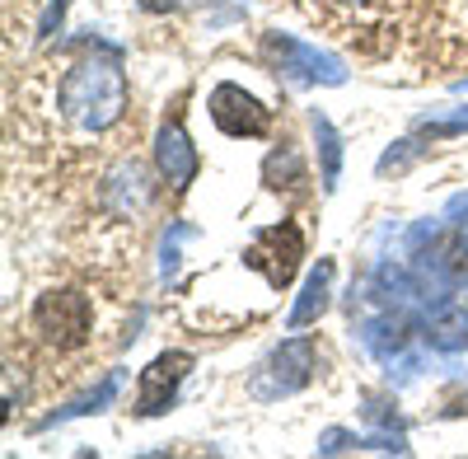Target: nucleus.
<instances>
[{
    "label": "nucleus",
    "instance_id": "1",
    "mask_svg": "<svg viewBox=\"0 0 468 459\" xmlns=\"http://www.w3.org/2000/svg\"><path fill=\"white\" fill-rule=\"evenodd\" d=\"M57 103L80 132H108L127 108V75L117 52H90L75 61L61 75Z\"/></svg>",
    "mask_w": 468,
    "mask_h": 459
},
{
    "label": "nucleus",
    "instance_id": "2",
    "mask_svg": "<svg viewBox=\"0 0 468 459\" xmlns=\"http://www.w3.org/2000/svg\"><path fill=\"white\" fill-rule=\"evenodd\" d=\"M262 52L271 61V70L282 75L286 85H346V66L333 57V52H319L314 43L304 37H291V33H267L262 37Z\"/></svg>",
    "mask_w": 468,
    "mask_h": 459
},
{
    "label": "nucleus",
    "instance_id": "3",
    "mask_svg": "<svg viewBox=\"0 0 468 459\" xmlns=\"http://www.w3.org/2000/svg\"><path fill=\"white\" fill-rule=\"evenodd\" d=\"M314 366H319L314 342H309V337H286L282 347L258 366V375H253L249 390H253V399H262V403L286 399V394L304 390L309 379H314Z\"/></svg>",
    "mask_w": 468,
    "mask_h": 459
},
{
    "label": "nucleus",
    "instance_id": "4",
    "mask_svg": "<svg viewBox=\"0 0 468 459\" xmlns=\"http://www.w3.org/2000/svg\"><path fill=\"white\" fill-rule=\"evenodd\" d=\"M90 319H94L90 315V295H80V291H48V295H37V304H33V328L57 352L80 347V342L90 337Z\"/></svg>",
    "mask_w": 468,
    "mask_h": 459
},
{
    "label": "nucleus",
    "instance_id": "5",
    "mask_svg": "<svg viewBox=\"0 0 468 459\" xmlns=\"http://www.w3.org/2000/svg\"><path fill=\"white\" fill-rule=\"evenodd\" d=\"M300 258H304V235L295 225H267L258 230V240L249 244V267H262L267 286H291V277L300 272Z\"/></svg>",
    "mask_w": 468,
    "mask_h": 459
},
{
    "label": "nucleus",
    "instance_id": "6",
    "mask_svg": "<svg viewBox=\"0 0 468 459\" xmlns=\"http://www.w3.org/2000/svg\"><path fill=\"white\" fill-rule=\"evenodd\" d=\"M192 370V357L187 352H165V357H154L145 370H141V385H136V412L141 417H160L174 408L178 399V385L187 379Z\"/></svg>",
    "mask_w": 468,
    "mask_h": 459
},
{
    "label": "nucleus",
    "instance_id": "7",
    "mask_svg": "<svg viewBox=\"0 0 468 459\" xmlns=\"http://www.w3.org/2000/svg\"><path fill=\"white\" fill-rule=\"evenodd\" d=\"M211 123L225 132V136H262L267 123H271V112L244 90V85H216L211 90Z\"/></svg>",
    "mask_w": 468,
    "mask_h": 459
},
{
    "label": "nucleus",
    "instance_id": "8",
    "mask_svg": "<svg viewBox=\"0 0 468 459\" xmlns=\"http://www.w3.org/2000/svg\"><path fill=\"white\" fill-rule=\"evenodd\" d=\"M154 169H160V178L169 187H187L197 183V169H202V155L197 145H192V136L183 132V123H165L160 132H154Z\"/></svg>",
    "mask_w": 468,
    "mask_h": 459
},
{
    "label": "nucleus",
    "instance_id": "9",
    "mask_svg": "<svg viewBox=\"0 0 468 459\" xmlns=\"http://www.w3.org/2000/svg\"><path fill=\"white\" fill-rule=\"evenodd\" d=\"M150 202H154V187H150V174H145V165H136V160H117L112 169H108V178H103V207L112 211V216H141V211H150Z\"/></svg>",
    "mask_w": 468,
    "mask_h": 459
},
{
    "label": "nucleus",
    "instance_id": "10",
    "mask_svg": "<svg viewBox=\"0 0 468 459\" xmlns=\"http://www.w3.org/2000/svg\"><path fill=\"white\" fill-rule=\"evenodd\" d=\"M426 342L436 352H463L468 347V300L441 295L436 310L426 315Z\"/></svg>",
    "mask_w": 468,
    "mask_h": 459
},
{
    "label": "nucleus",
    "instance_id": "11",
    "mask_svg": "<svg viewBox=\"0 0 468 459\" xmlns=\"http://www.w3.org/2000/svg\"><path fill=\"white\" fill-rule=\"evenodd\" d=\"M333 258H319L314 267H309V277H304V286H300V300L291 304V333H300V328H309V324H319V315L328 310V295H333Z\"/></svg>",
    "mask_w": 468,
    "mask_h": 459
},
{
    "label": "nucleus",
    "instance_id": "12",
    "mask_svg": "<svg viewBox=\"0 0 468 459\" xmlns=\"http://www.w3.org/2000/svg\"><path fill=\"white\" fill-rule=\"evenodd\" d=\"M122 370H108L103 379H99V385L90 390V394H80V399H75V403H66L61 412H52V417H43V422H37V427H57V422H66V417H90V412H103L117 394H122Z\"/></svg>",
    "mask_w": 468,
    "mask_h": 459
},
{
    "label": "nucleus",
    "instance_id": "13",
    "mask_svg": "<svg viewBox=\"0 0 468 459\" xmlns=\"http://www.w3.org/2000/svg\"><path fill=\"white\" fill-rule=\"evenodd\" d=\"M309 127H314L319 160H324V193H337V178H342V136H337V127L324 118V112H314Z\"/></svg>",
    "mask_w": 468,
    "mask_h": 459
},
{
    "label": "nucleus",
    "instance_id": "14",
    "mask_svg": "<svg viewBox=\"0 0 468 459\" xmlns=\"http://www.w3.org/2000/svg\"><path fill=\"white\" fill-rule=\"evenodd\" d=\"M468 132V108H454V112H426V118L412 123V136L417 141H450V136H463Z\"/></svg>",
    "mask_w": 468,
    "mask_h": 459
},
{
    "label": "nucleus",
    "instance_id": "15",
    "mask_svg": "<svg viewBox=\"0 0 468 459\" xmlns=\"http://www.w3.org/2000/svg\"><path fill=\"white\" fill-rule=\"evenodd\" d=\"M262 178H267L271 187H300V183H304V169H300V160H295V150H291V145L271 150V155H267V169H262Z\"/></svg>",
    "mask_w": 468,
    "mask_h": 459
},
{
    "label": "nucleus",
    "instance_id": "16",
    "mask_svg": "<svg viewBox=\"0 0 468 459\" xmlns=\"http://www.w3.org/2000/svg\"><path fill=\"white\" fill-rule=\"evenodd\" d=\"M421 150H426V141H417V136H412V141H399V150H388V155L379 160V174H403V169L421 155Z\"/></svg>",
    "mask_w": 468,
    "mask_h": 459
},
{
    "label": "nucleus",
    "instance_id": "17",
    "mask_svg": "<svg viewBox=\"0 0 468 459\" xmlns=\"http://www.w3.org/2000/svg\"><path fill=\"white\" fill-rule=\"evenodd\" d=\"M61 15H66V0H52L48 15H43V28H37V37H43V43H48V37L61 28Z\"/></svg>",
    "mask_w": 468,
    "mask_h": 459
},
{
    "label": "nucleus",
    "instance_id": "18",
    "mask_svg": "<svg viewBox=\"0 0 468 459\" xmlns=\"http://www.w3.org/2000/svg\"><path fill=\"white\" fill-rule=\"evenodd\" d=\"M197 0H141V10H187Z\"/></svg>",
    "mask_w": 468,
    "mask_h": 459
},
{
    "label": "nucleus",
    "instance_id": "19",
    "mask_svg": "<svg viewBox=\"0 0 468 459\" xmlns=\"http://www.w3.org/2000/svg\"><path fill=\"white\" fill-rule=\"evenodd\" d=\"M450 90H454V94H468V75H459V80H454Z\"/></svg>",
    "mask_w": 468,
    "mask_h": 459
},
{
    "label": "nucleus",
    "instance_id": "20",
    "mask_svg": "<svg viewBox=\"0 0 468 459\" xmlns=\"http://www.w3.org/2000/svg\"><path fill=\"white\" fill-rule=\"evenodd\" d=\"M337 5H370V0H337Z\"/></svg>",
    "mask_w": 468,
    "mask_h": 459
}]
</instances>
